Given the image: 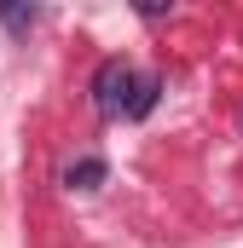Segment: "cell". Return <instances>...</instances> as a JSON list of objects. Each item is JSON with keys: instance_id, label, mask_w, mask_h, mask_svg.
Masks as SVG:
<instances>
[{"instance_id": "4", "label": "cell", "mask_w": 243, "mask_h": 248, "mask_svg": "<svg viewBox=\"0 0 243 248\" xmlns=\"http://www.w3.org/2000/svg\"><path fill=\"white\" fill-rule=\"evenodd\" d=\"M35 17H41V12H35V6H0V23H6V29H12V35H23V29H29V23H35Z\"/></svg>"}, {"instance_id": "3", "label": "cell", "mask_w": 243, "mask_h": 248, "mask_svg": "<svg viewBox=\"0 0 243 248\" xmlns=\"http://www.w3.org/2000/svg\"><path fill=\"white\" fill-rule=\"evenodd\" d=\"M156 93H162V81H156V75H139V98H133V116H151V110H156Z\"/></svg>"}, {"instance_id": "1", "label": "cell", "mask_w": 243, "mask_h": 248, "mask_svg": "<svg viewBox=\"0 0 243 248\" xmlns=\"http://www.w3.org/2000/svg\"><path fill=\"white\" fill-rule=\"evenodd\" d=\"M133 98H139V75H133V63L104 58L99 75H93V110H99L104 122H122V116H133Z\"/></svg>"}, {"instance_id": "2", "label": "cell", "mask_w": 243, "mask_h": 248, "mask_svg": "<svg viewBox=\"0 0 243 248\" xmlns=\"http://www.w3.org/2000/svg\"><path fill=\"white\" fill-rule=\"evenodd\" d=\"M104 179H110V162H104V156H81V162L64 168V185L69 190H99Z\"/></svg>"}]
</instances>
